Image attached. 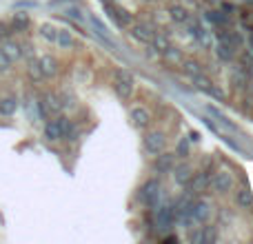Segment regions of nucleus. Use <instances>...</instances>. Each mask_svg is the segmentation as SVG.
<instances>
[{"instance_id":"obj_1","label":"nucleus","mask_w":253,"mask_h":244,"mask_svg":"<svg viewBox=\"0 0 253 244\" xmlns=\"http://www.w3.org/2000/svg\"><path fill=\"white\" fill-rule=\"evenodd\" d=\"M114 91L118 93L123 100H129L135 91V78L131 76V71L126 69H116V76H114Z\"/></svg>"},{"instance_id":"obj_2","label":"nucleus","mask_w":253,"mask_h":244,"mask_svg":"<svg viewBox=\"0 0 253 244\" xmlns=\"http://www.w3.org/2000/svg\"><path fill=\"white\" fill-rule=\"evenodd\" d=\"M165 144H167V135L162 131H149L144 135V149H147L149 156H158L160 151H165Z\"/></svg>"},{"instance_id":"obj_3","label":"nucleus","mask_w":253,"mask_h":244,"mask_svg":"<svg viewBox=\"0 0 253 244\" xmlns=\"http://www.w3.org/2000/svg\"><path fill=\"white\" fill-rule=\"evenodd\" d=\"M140 198H142V202L147 206L156 209L158 200H160V184H158V180H149V182L142 187V191H140Z\"/></svg>"},{"instance_id":"obj_4","label":"nucleus","mask_w":253,"mask_h":244,"mask_svg":"<svg viewBox=\"0 0 253 244\" xmlns=\"http://www.w3.org/2000/svg\"><path fill=\"white\" fill-rule=\"evenodd\" d=\"M209 187L213 189L215 193H229L233 189V175L229 171H218V173L211 178Z\"/></svg>"},{"instance_id":"obj_5","label":"nucleus","mask_w":253,"mask_h":244,"mask_svg":"<svg viewBox=\"0 0 253 244\" xmlns=\"http://www.w3.org/2000/svg\"><path fill=\"white\" fill-rule=\"evenodd\" d=\"M153 36H156V31H153V27L147 25V22H135V25L131 27V38L142 44H151Z\"/></svg>"},{"instance_id":"obj_6","label":"nucleus","mask_w":253,"mask_h":244,"mask_svg":"<svg viewBox=\"0 0 253 244\" xmlns=\"http://www.w3.org/2000/svg\"><path fill=\"white\" fill-rule=\"evenodd\" d=\"M131 124L135 129H147L151 124V111L144 109V107H133L131 109Z\"/></svg>"},{"instance_id":"obj_7","label":"nucleus","mask_w":253,"mask_h":244,"mask_svg":"<svg viewBox=\"0 0 253 244\" xmlns=\"http://www.w3.org/2000/svg\"><path fill=\"white\" fill-rule=\"evenodd\" d=\"M191 178H193V169L187 162L173 166V182L178 184V187H187V184L191 182Z\"/></svg>"},{"instance_id":"obj_8","label":"nucleus","mask_w":253,"mask_h":244,"mask_svg":"<svg viewBox=\"0 0 253 244\" xmlns=\"http://www.w3.org/2000/svg\"><path fill=\"white\" fill-rule=\"evenodd\" d=\"M215 53H218V58H220L222 62H229V60H233V58H236L238 49L233 47L229 40L218 38V44H215Z\"/></svg>"},{"instance_id":"obj_9","label":"nucleus","mask_w":253,"mask_h":244,"mask_svg":"<svg viewBox=\"0 0 253 244\" xmlns=\"http://www.w3.org/2000/svg\"><path fill=\"white\" fill-rule=\"evenodd\" d=\"M173 220H175L173 206H160V209H156V222L160 229H169L173 224Z\"/></svg>"},{"instance_id":"obj_10","label":"nucleus","mask_w":253,"mask_h":244,"mask_svg":"<svg viewBox=\"0 0 253 244\" xmlns=\"http://www.w3.org/2000/svg\"><path fill=\"white\" fill-rule=\"evenodd\" d=\"M209 182H211V173H209V171H202V173L193 175L191 182L187 184V187H189V193H200V191H205V189L209 187Z\"/></svg>"},{"instance_id":"obj_11","label":"nucleus","mask_w":253,"mask_h":244,"mask_svg":"<svg viewBox=\"0 0 253 244\" xmlns=\"http://www.w3.org/2000/svg\"><path fill=\"white\" fill-rule=\"evenodd\" d=\"M191 215H193V220H196V222H207V220H209V215H211L209 204H207L205 200L191 202Z\"/></svg>"},{"instance_id":"obj_12","label":"nucleus","mask_w":253,"mask_h":244,"mask_svg":"<svg viewBox=\"0 0 253 244\" xmlns=\"http://www.w3.org/2000/svg\"><path fill=\"white\" fill-rule=\"evenodd\" d=\"M173 160H175V153H158L156 156V171L158 173H167V171L173 169Z\"/></svg>"},{"instance_id":"obj_13","label":"nucleus","mask_w":253,"mask_h":244,"mask_svg":"<svg viewBox=\"0 0 253 244\" xmlns=\"http://www.w3.org/2000/svg\"><path fill=\"white\" fill-rule=\"evenodd\" d=\"M249 82H251V76L247 74L242 67H238V69L231 74V84H233V89H236V91H238V89L242 91V89H245Z\"/></svg>"},{"instance_id":"obj_14","label":"nucleus","mask_w":253,"mask_h":244,"mask_svg":"<svg viewBox=\"0 0 253 244\" xmlns=\"http://www.w3.org/2000/svg\"><path fill=\"white\" fill-rule=\"evenodd\" d=\"M236 204L240 209H251L253 206V193L249 189H238L236 191Z\"/></svg>"},{"instance_id":"obj_15","label":"nucleus","mask_w":253,"mask_h":244,"mask_svg":"<svg viewBox=\"0 0 253 244\" xmlns=\"http://www.w3.org/2000/svg\"><path fill=\"white\" fill-rule=\"evenodd\" d=\"M169 16H171V20H175V22H191L189 11L182 4H169Z\"/></svg>"},{"instance_id":"obj_16","label":"nucleus","mask_w":253,"mask_h":244,"mask_svg":"<svg viewBox=\"0 0 253 244\" xmlns=\"http://www.w3.org/2000/svg\"><path fill=\"white\" fill-rule=\"evenodd\" d=\"M182 69H184V74H189L191 78H196V76L202 74V65L198 60H193V58H189V60H182Z\"/></svg>"},{"instance_id":"obj_17","label":"nucleus","mask_w":253,"mask_h":244,"mask_svg":"<svg viewBox=\"0 0 253 244\" xmlns=\"http://www.w3.org/2000/svg\"><path fill=\"white\" fill-rule=\"evenodd\" d=\"M207 18H209L213 25H218V27H227L229 25V18L224 16L222 11H209V13H207Z\"/></svg>"},{"instance_id":"obj_18","label":"nucleus","mask_w":253,"mask_h":244,"mask_svg":"<svg viewBox=\"0 0 253 244\" xmlns=\"http://www.w3.org/2000/svg\"><path fill=\"white\" fill-rule=\"evenodd\" d=\"M151 47L156 49V51H165L167 47H169V40H167V36H162V34H156L153 36V40H151Z\"/></svg>"},{"instance_id":"obj_19","label":"nucleus","mask_w":253,"mask_h":244,"mask_svg":"<svg viewBox=\"0 0 253 244\" xmlns=\"http://www.w3.org/2000/svg\"><path fill=\"white\" fill-rule=\"evenodd\" d=\"M193 84H196V87L198 89H200V91H209V89H211V84H213V82H211V80L209 78H207V76H196V78H193Z\"/></svg>"},{"instance_id":"obj_20","label":"nucleus","mask_w":253,"mask_h":244,"mask_svg":"<svg viewBox=\"0 0 253 244\" xmlns=\"http://www.w3.org/2000/svg\"><path fill=\"white\" fill-rule=\"evenodd\" d=\"M162 53H165V58H167L169 62H182V56H180V51H178L175 47H171V44H169V47H167Z\"/></svg>"},{"instance_id":"obj_21","label":"nucleus","mask_w":253,"mask_h":244,"mask_svg":"<svg viewBox=\"0 0 253 244\" xmlns=\"http://www.w3.org/2000/svg\"><path fill=\"white\" fill-rule=\"evenodd\" d=\"M175 156H189V140L187 138H180L178 147H175Z\"/></svg>"},{"instance_id":"obj_22","label":"nucleus","mask_w":253,"mask_h":244,"mask_svg":"<svg viewBox=\"0 0 253 244\" xmlns=\"http://www.w3.org/2000/svg\"><path fill=\"white\" fill-rule=\"evenodd\" d=\"M207 93H211V96H213V98H218V100H222V98H224V91H222V89H218V87H215V84H211V89H209V91H207Z\"/></svg>"}]
</instances>
